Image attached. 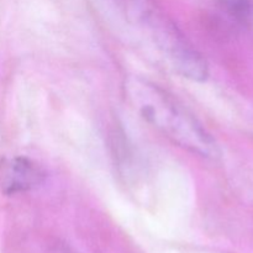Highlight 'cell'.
<instances>
[{"mask_svg":"<svg viewBox=\"0 0 253 253\" xmlns=\"http://www.w3.org/2000/svg\"><path fill=\"white\" fill-rule=\"evenodd\" d=\"M222 6L244 22L253 20V4L251 0H219Z\"/></svg>","mask_w":253,"mask_h":253,"instance_id":"obj_4","label":"cell"},{"mask_svg":"<svg viewBox=\"0 0 253 253\" xmlns=\"http://www.w3.org/2000/svg\"><path fill=\"white\" fill-rule=\"evenodd\" d=\"M126 93L141 115L178 146L202 157H219L216 141L167 91L145 79L130 78Z\"/></svg>","mask_w":253,"mask_h":253,"instance_id":"obj_1","label":"cell"},{"mask_svg":"<svg viewBox=\"0 0 253 253\" xmlns=\"http://www.w3.org/2000/svg\"><path fill=\"white\" fill-rule=\"evenodd\" d=\"M41 168L25 157H14L0 163V188L5 194L25 192L43 180Z\"/></svg>","mask_w":253,"mask_h":253,"instance_id":"obj_3","label":"cell"},{"mask_svg":"<svg viewBox=\"0 0 253 253\" xmlns=\"http://www.w3.org/2000/svg\"><path fill=\"white\" fill-rule=\"evenodd\" d=\"M146 21L158 48L178 73L197 82L208 78L207 61L174 25L156 14H148Z\"/></svg>","mask_w":253,"mask_h":253,"instance_id":"obj_2","label":"cell"}]
</instances>
